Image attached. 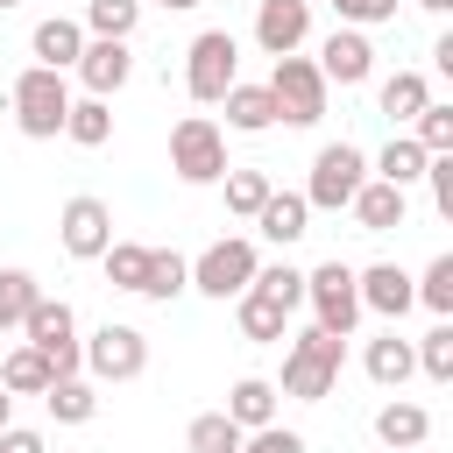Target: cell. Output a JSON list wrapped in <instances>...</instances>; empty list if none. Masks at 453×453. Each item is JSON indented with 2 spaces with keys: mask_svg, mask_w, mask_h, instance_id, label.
I'll return each instance as SVG.
<instances>
[{
  "mask_svg": "<svg viewBox=\"0 0 453 453\" xmlns=\"http://www.w3.org/2000/svg\"><path fill=\"white\" fill-rule=\"evenodd\" d=\"M340 361H347V340H340V333H326V326L297 333V340L283 347V396H297V403H326L333 382H340Z\"/></svg>",
  "mask_w": 453,
  "mask_h": 453,
  "instance_id": "obj_1",
  "label": "cell"
},
{
  "mask_svg": "<svg viewBox=\"0 0 453 453\" xmlns=\"http://www.w3.org/2000/svg\"><path fill=\"white\" fill-rule=\"evenodd\" d=\"M7 106H14V127H21L28 142H57V134H64V113H71V85H64V71L28 64V71L14 78Z\"/></svg>",
  "mask_w": 453,
  "mask_h": 453,
  "instance_id": "obj_2",
  "label": "cell"
},
{
  "mask_svg": "<svg viewBox=\"0 0 453 453\" xmlns=\"http://www.w3.org/2000/svg\"><path fill=\"white\" fill-rule=\"evenodd\" d=\"M170 170L184 177V184H219L234 163H226V134H219V120H205V113H184L177 127H170Z\"/></svg>",
  "mask_w": 453,
  "mask_h": 453,
  "instance_id": "obj_3",
  "label": "cell"
},
{
  "mask_svg": "<svg viewBox=\"0 0 453 453\" xmlns=\"http://www.w3.org/2000/svg\"><path fill=\"white\" fill-rule=\"evenodd\" d=\"M241 78V42L226 35V28H205V35H191V50H184V92L198 99V106H219V92Z\"/></svg>",
  "mask_w": 453,
  "mask_h": 453,
  "instance_id": "obj_4",
  "label": "cell"
},
{
  "mask_svg": "<svg viewBox=\"0 0 453 453\" xmlns=\"http://www.w3.org/2000/svg\"><path fill=\"white\" fill-rule=\"evenodd\" d=\"M269 99H276V120H290V127H319L326 120V78H319V64L311 57H276V71H269Z\"/></svg>",
  "mask_w": 453,
  "mask_h": 453,
  "instance_id": "obj_5",
  "label": "cell"
},
{
  "mask_svg": "<svg viewBox=\"0 0 453 453\" xmlns=\"http://www.w3.org/2000/svg\"><path fill=\"white\" fill-rule=\"evenodd\" d=\"M368 184V156L354 149V142H326L319 156H311V184H304V205L311 212H340L354 191Z\"/></svg>",
  "mask_w": 453,
  "mask_h": 453,
  "instance_id": "obj_6",
  "label": "cell"
},
{
  "mask_svg": "<svg viewBox=\"0 0 453 453\" xmlns=\"http://www.w3.org/2000/svg\"><path fill=\"white\" fill-rule=\"evenodd\" d=\"M21 333H28V347L50 361V375H78V368H85V354H78V319H71L64 297H35L28 319H21Z\"/></svg>",
  "mask_w": 453,
  "mask_h": 453,
  "instance_id": "obj_7",
  "label": "cell"
},
{
  "mask_svg": "<svg viewBox=\"0 0 453 453\" xmlns=\"http://www.w3.org/2000/svg\"><path fill=\"white\" fill-rule=\"evenodd\" d=\"M255 269H262L255 241L226 234V241H212V248L191 262V290H205V297H241V290L255 283Z\"/></svg>",
  "mask_w": 453,
  "mask_h": 453,
  "instance_id": "obj_8",
  "label": "cell"
},
{
  "mask_svg": "<svg viewBox=\"0 0 453 453\" xmlns=\"http://www.w3.org/2000/svg\"><path fill=\"white\" fill-rule=\"evenodd\" d=\"M78 354H85V368H92L99 382H134V375L149 368V333H142V326H113V319H106Z\"/></svg>",
  "mask_w": 453,
  "mask_h": 453,
  "instance_id": "obj_9",
  "label": "cell"
},
{
  "mask_svg": "<svg viewBox=\"0 0 453 453\" xmlns=\"http://www.w3.org/2000/svg\"><path fill=\"white\" fill-rule=\"evenodd\" d=\"M304 297H311V311H319V326L326 333H354V319H361V290H354V269L347 262H319L311 276H304Z\"/></svg>",
  "mask_w": 453,
  "mask_h": 453,
  "instance_id": "obj_10",
  "label": "cell"
},
{
  "mask_svg": "<svg viewBox=\"0 0 453 453\" xmlns=\"http://www.w3.org/2000/svg\"><path fill=\"white\" fill-rule=\"evenodd\" d=\"M64 255H78V262H99L106 255V241H113V212H106V198H92V191H78V198H64Z\"/></svg>",
  "mask_w": 453,
  "mask_h": 453,
  "instance_id": "obj_11",
  "label": "cell"
},
{
  "mask_svg": "<svg viewBox=\"0 0 453 453\" xmlns=\"http://www.w3.org/2000/svg\"><path fill=\"white\" fill-rule=\"evenodd\" d=\"M78 78H85V92L92 99H113L120 85H127V71H134V50L120 42V35H85V50H78V64H71Z\"/></svg>",
  "mask_w": 453,
  "mask_h": 453,
  "instance_id": "obj_12",
  "label": "cell"
},
{
  "mask_svg": "<svg viewBox=\"0 0 453 453\" xmlns=\"http://www.w3.org/2000/svg\"><path fill=\"white\" fill-rule=\"evenodd\" d=\"M304 35H311V0H262L255 7V42L269 57H290Z\"/></svg>",
  "mask_w": 453,
  "mask_h": 453,
  "instance_id": "obj_13",
  "label": "cell"
},
{
  "mask_svg": "<svg viewBox=\"0 0 453 453\" xmlns=\"http://www.w3.org/2000/svg\"><path fill=\"white\" fill-rule=\"evenodd\" d=\"M368 71H375V50H368L361 28H333V35L319 42V78H326V85H361Z\"/></svg>",
  "mask_w": 453,
  "mask_h": 453,
  "instance_id": "obj_14",
  "label": "cell"
},
{
  "mask_svg": "<svg viewBox=\"0 0 453 453\" xmlns=\"http://www.w3.org/2000/svg\"><path fill=\"white\" fill-rule=\"evenodd\" d=\"M354 290H361V311H382V319H403V311L418 304V290H411V276H403L396 262L354 269Z\"/></svg>",
  "mask_w": 453,
  "mask_h": 453,
  "instance_id": "obj_15",
  "label": "cell"
},
{
  "mask_svg": "<svg viewBox=\"0 0 453 453\" xmlns=\"http://www.w3.org/2000/svg\"><path fill=\"white\" fill-rule=\"evenodd\" d=\"M219 106H226V127L234 134H262V127H276V99H269V85H226L219 92Z\"/></svg>",
  "mask_w": 453,
  "mask_h": 453,
  "instance_id": "obj_16",
  "label": "cell"
},
{
  "mask_svg": "<svg viewBox=\"0 0 453 453\" xmlns=\"http://www.w3.org/2000/svg\"><path fill=\"white\" fill-rule=\"evenodd\" d=\"M28 50H35V64L71 71V64H78V50H85V28H78V21H64V14H50V21H35Z\"/></svg>",
  "mask_w": 453,
  "mask_h": 453,
  "instance_id": "obj_17",
  "label": "cell"
},
{
  "mask_svg": "<svg viewBox=\"0 0 453 453\" xmlns=\"http://www.w3.org/2000/svg\"><path fill=\"white\" fill-rule=\"evenodd\" d=\"M354 219L368 226V234H389V226H403V184H382V177H368L354 198Z\"/></svg>",
  "mask_w": 453,
  "mask_h": 453,
  "instance_id": "obj_18",
  "label": "cell"
},
{
  "mask_svg": "<svg viewBox=\"0 0 453 453\" xmlns=\"http://www.w3.org/2000/svg\"><path fill=\"white\" fill-rule=\"evenodd\" d=\"M361 361H368V382L403 389V382H411V368H418V347H411V340H396V326H389L382 340H368V354H361Z\"/></svg>",
  "mask_w": 453,
  "mask_h": 453,
  "instance_id": "obj_19",
  "label": "cell"
},
{
  "mask_svg": "<svg viewBox=\"0 0 453 453\" xmlns=\"http://www.w3.org/2000/svg\"><path fill=\"white\" fill-rule=\"evenodd\" d=\"M304 219H311V205H304V191H269L262 198V212H255V226L276 241V248H290L297 234H304Z\"/></svg>",
  "mask_w": 453,
  "mask_h": 453,
  "instance_id": "obj_20",
  "label": "cell"
},
{
  "mask_svg": "<svg viewBox=\"0 0 453 453\" xmlns=\"http://www.w3.org/2000/svg\"><path fill=\"white\" fill-rule=\"evenodd\" d=\"M283 326H290V304H283V297H269L262 283H248V290H241V333L269 347V340H283Z\"/></svg>",
  "mask_w": 453,
  "mask_h": 453,
  "instance_id": "obj_21",
  "label": "cell"
},
{
  "mask_svg": "<svg viewBox=\"0 0 453 453\" xmlns=\"http://www.w3.org/2000/svg\"><path fill=\"white\" fill-rule=\"evenodd\" d=\"M226 418H234L241 432H255V425H276V382H262V375H241V382L226 389Z\"/></svg>",
  "mask_w": 453,
  "mask_h": 453,
  "instance_id": "obj_22",
  "label": "cell"
},
{
  "mask_svg": "<svg viewBox=\"0 0 453 453\" xmlns=\"http://www.w3.org/2000/svg\"><path fill=\"white\" fill-rule=\"evenodd\" d=\"M64 134H71L78 149H106V142H113V106H106V99H92V92H85V99H71Z\"/></svg>",
  "mask_w": 453,
  "mask_h": 453,
  "instance_id": "obj_23",
  "label": "cell"
},
{
  "mask_svg": "<svg viewBox=\"0 0 453 453\" xmlns=\"http://www.w3.org/2000/svg\"><path fill=\"white\" fill-rule=\"evenodd\" d=\"M177 290H191V262H184L177 248H149V276H142V290H134V297H156V304H170Z\"/></svg>",
  "mask_w": 453,
  "mask_h": 453,
  "instance_id": "obj_24",
  "label": "cell"
},
{
  "mask_svg": "<svg viewBox=\"0 0 453 453\" xmlns=\"http://www.w3.org/2000/svg\"><path fill=\"white\" fill-rule=\"evenodd\" d=\"M425 432H432V411L425 403H382L375 411V439L382 446H425Z\"/></svg>",
  "mask_w": 453,
  "mask_h": 453,
  "instance_id": "obj_25",
  "label": "cell"
},
{
  "mask_svg": "<svg viewBox=\"0 0 453 453\" xmlns=\"http://www.w3.org/2000/svg\"><path fill=\"white\" fill-rule=\"evenodd\" d=\"M50 382H57V375H50V361H42L35 347H14V354L0 361V389H7V396H42Z\"/></svg>",
  "mask_w": 453,
  "mask_h": 453,
  "instance_id": "obj_26",
  "label": "cell"
},
{
  "mask_svg": "<svg viewBox=\"0 0 453 453\" xmlns=\"http://www.w3.org/2000/svg\"><path fill=\"white\" fill-rule=\"evenodd\" d=\"M42 403H50V418H57V425H85V418L99 411V389H92V382H78V375H57V382L42 389Z\"/></svg>",
  "mask_w": 453,
  "mask_h": 453,
  "instance_id": "obj_27",
  "label": "cell"
},
{
  "mask_svg": "<svg viewBox=\"0 0 453 453\" xmlns=\"http://www.w3.org/2000/svg\"><path fill=\"white\" fill-rule=\"evenodd\" d=\"M241 439H248V432H241L226 411H198V418H191V432H184V446H191V453H241Z\"/></svg>",
  "mask_w": 453,
  "mask_h": 453,
  "instance_id": "obj_28",
  "label": "cell"
},
{
  "mask_svg": "<svg viewBox=\"0 0 453 453\" xmlns=\"http://www.w3.org/2000/svg\"><path fill=\"white\" fill-rule=\"evenodd\" d=\"M425 99H432V85H425L418 71L382 78V113H389V120H418V113H425Z\"/></svg>",
  "mask_w": 453,
  "mask_h": 453,
  "instance_id": "obj_29",
  "label": "cell"
},
{
  "mask_svg": "<svg viewBox=\"0 0 453 453\" xmlns=\"http://www.w3.org/2000/svg\"><path fill=\"white\" fill-rule=\"evenodd\" d=\"M375 177H382V184H418V177H425V149H418L411 134H389V149L375 156Z\"/></svg>",
  "mask_w": 453,
  "mask_h": 453,
  "instance_id": "obj_30",
  "label": "cell"
},
{
  "mask_svg": "<svg viewBox=\"0 0 453 453\" xmlns=\"http://www.w3.org/2000/svg\"><path fill=\"white\" fill-rule=\"evenodd\" d=\"M106 283L113 290H142V276H149V248L142 241H106Z\"/></svg>",
  "mask_w": 453,
  "mask_h": 453,
  "instance_id": "obj_31",
  "label": "cell"
},
{
  "mask_svg": "<svg viewBox=\"0 0 453 453\" xmlns=\"http://www.w3.org/2000/svg\"><path fill=\"white\" fill-rule=\"evenodd\" d=\"M134 21H142V0H85V28L92 35H134Z\"/></svg>",
  "mask_w": 453,
  "mask_h": 453,
  "instance_id": "obj_32",
  "label": "cell"
},
{
  "mask_svg": "<svg viewBox=\"0 0 453 453\" xmlns=\"http://www.w3.org/2000/svg\"><path fill=\"white\" fill-rule=\"evenodd\" d=\"M42 290H35V276L28 269H0V333H14L21 319H28V304H35Z\"/></svg>",
  "mask_w": 453,
  "mask_h": 453,
  "instance_id": "obj_33",
  "label": "cell"
},
{
  "mask_svg": "<svg viewBox=\"0 0 453 453\" xmlns=\"http://www.w3.org/2000/svg\"><path fill=\"white\" fill-rule=\"evenodd\" d=\"M219 184H226V212H241V219H255V212H262V198L276 191L262 170H226Z\"/></svg>",
  "mask_w": 453,
  "mask_h": 453,
  "instance_id": "obj_34",
  "label": "cell"
},
{
  "mask_svg": "<svg viewBox=\"0 0 453 453\" xmlns=\"http://www.w3.org/2000/svg\"><path fill=\"white\" fill-rule=\"evenodd\" d=\"M411 290H418V304H432L439 319H453V255H432L425 276H418Z\"/></svg>",
  "mask_w": 453,
  "mask_h": 453,
  "instance_id": "obj_35",
  "label": "cell"
},
{
  "mask_svg": "<svg viewBox=\"0 0 453 453\" xmlns=\"http://www.w3.org/2000/svg\"><path fill=\"white\" fill-rule=\"evenodd\" d=\"M425 156H446L453 149V106H439V99H425V113H418V134H411Z\"/></svg>",
  "mask_w": 453,
  "mask_h": 453,
  "instance_id": "obj_36",
  "label": "cell"
},
{
  "mask_svg": "<svg viewBox=\"0 0 453 453\" xmlns=\"http://www.w3.org/2000/svg\"><path fill=\"white\" fill-rule=\"evenodd\" d=\"M418 368H425L432 382H453V326H446V319L418 340Z\"/></svg>",
  "mask_w": 453,
  "mask_h": 453,
  "instance_id": "obj_37",
  "label": "cell"
},
{
  "mask_svg": "<svg viewBox=\"0 0 453 453\" xmlns=\"http://www.w3.org/2000/svg\"><path fill=\"white\" fill-rule=\"evenodd\" d=\"M255 283H262L269 297H283L290 311L304 304V269H290V262H269V269H255Z\"/></svg>",
  "mask_w": 453,
  "mask_h": 453,
  "instance_id": "obj_38",
  "label": "cell"
},
{
  "mask_svg": "<svg viewBox=\"0 0 453 453\" xmlns=\"http://www.w3.org/2000/svg\"><path fill=\"white\" fill-rule=\"evenodd\" d=\"M347 28H375V21H396V0H326Z\"/></svg>",
  "mask_w": 453,
  "mask_h": 453,
  "instance_id": "obj_39",
  "label": "cell"
},
{
  "mask_svg": "<svg viewBox=\"0 0 453 453\" xmlns=\"http://www.w3.org/2000/svg\"><path fill=\"white\" fill-rule=\"evenodd\" d=\"M241 453H304V439L283 432V425H255V432L241 439Z\"/></svg>",
  "mask_w": 453,
  "mask_h": 453,
  "instance_id": "obj_40",
  "label": "cell"
},
{
  "mask_svg": "<svg viewBox=\"0 0 453 453\" xmlns=\"http://www.w3.org/2000/svg\"><path fill=\"white\" fill-rule=\"evenodd\" d=\"M425 177H432V205L453 219V149L446 156H425Z\"/></svg>",
  "mask_w": 453,
  "mask_h": 453,
  "instance_id": "obj_41",
  "label": "cell"
},
{
  "mask_svg": "<svg viewBox=\"0 0 453 453\" xmlns=\"http://www.w3.org/2000/svg\"><path fill=\"white\" fill-rule=\"evenodd\" d=\"M0 453H50V446H42V432H28V425H0Z\"/></svg>",
  "mask_w": 453,
  "mask_h": 453,
  "instance_id": "obj_42",
  "label": "cell"
},
{
  "mask_svg": "<svg viewBox=\"0 0 453 453\" xmlns=\"http://www.w3.org/2000/svg\"><path fill=\"white\" fill-rule=\"evenodd\" d=\"M418 7H425V14H446V7H453V0H418Z\"/></svg>",
  "mask_w": 453,
  "mask_h": 453,
  "instance_id": "obj_43",
  "label": "cell"
},
{
  "mask_svg": "<svg viewBox=\"0 0 453 453\" xmlns=\"http://www.w3.org/2000/svg\"><path fill=\"white\" fill-rule=\"evenodd\" d=\"M7 418H14V396H7V389H0V425H7Z\"/></svg>",
  "mask_w": 453,
  "mask_h": 453,
  "instance_id": "obj_44",
  "label": "cell"
},
{
  "mask_svg": "<svg viewBox=\"0 0 453 453\" xmlns=\"http://www.w3.org/2000/svg\"><path fill=\"white\" fill-rule=\"evenodd\" d=\"M382 453H418V446H382Z\"/></svg>",
  "mask_w": 453,
  "mask_h": 453,
  "instance_id": "obj_45",
  "label": "cell"
},
{
  "mask_svg": "<svg viewBox=\"0 0 453 453\" xmlns=\"http://www.w3.org/2000/svg\"><path fill=\"white\" fill-rule=\"evenodd\" d=\"M163 7H198V0H163Z\"/></svg>",
  "mask_w": 453,
  "mask_h": 453,
  "instance_id": "obj_46",
  "label": "cell"
},
{
  "mask_svg": "<svg viewBox=\"0 0 453 453\" xmlns=\"http://www.w3.org/2000/svg\"><path fill=\"white\" fill-rule=\"evenodd\" d=\"M0 7H14V0H0Z\"/></svg>",
  "mask_w": 453,
  "mask_h": 453,
  "instance_id": "obj_47",
  "label": "cell"
}]
</instances>
